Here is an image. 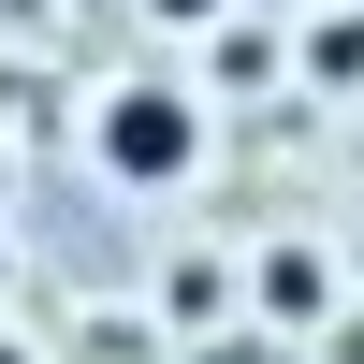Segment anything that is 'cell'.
Listing matches in <instances>:
<instances>
[{
  "label": "cell",
  "mask_w": 364,
  "mask_h": 364,
  "mask_svg": "<svg viewBox=\"0 0 364 364\" xmlns=\"http://www.w3.org/2000/svg\"><path fill=\"white\" fill-rule=\"evenodd\" d=\"M87 161H102V190H190L204 175V102L161 87V73H117L87 102Z\"/></svg>",
  "instance_id": "1"
},
{
  "label": "cell",
  "mask_w": 364,
  "mask_h": 364,
  "mask_svg": "<svg viewBox=\"0 0 364 364\" xmlns=\"http://www.w3.org/2000/svg\"><path fill=\"white\" fill-rule=\"evenodd\" d=\"M321 306H336V277H321V248H262V277H248V321H262V336H306Z\"/></svg>",
  "instance_id": "2"
},
{
  "label": "cell",
  "mask_w": 364,
  "mask_h": 364,
  "mask_svg": "<svg viewBox=\"0 0 364 364\" xmlns=\"http://www.w3.org/2000/svg\"><path fill=\"white\" fill-rule=\"evenodd\" d=\"M146 15H161V29H219L233 0H146Z\"/></svg>",
  "instance_id": "3"
},
{
  "label": "cell",
  "mask_w": 364,
  "mask_h": 364,
  "mask_svg": "<svg viewBox=\"0 0 364 364\" xmlns=\"http://www.w3.org/2000/svg\"><path fill=\"white\" fill-rule=\"evenodd\" d=\"M0 364H29V350H15V336H0Z\"/></svg>",
  "instance_id": "4"
}]
</instances>
